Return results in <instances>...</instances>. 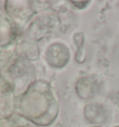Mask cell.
Returning a JSON list of instances; mask_svg holds the SVG:
<instances>
[{"label": "cell", "instance_id": "8fae6325", "mask_svg": "<svg viewBox=\"0 0 119 127\" xmlns=\"http://www.w3.org/2000/svg\"><path fill=\"white\" fill-rule=\"evenodd\" d=\"M0 127H12L11 120H0Z\"/></svg>", "mask_w": 119, "mask_h": 127}, {"label": "cell", "instance_id": "ba28073f", "mask_svg": "<svg viewBox=\"0 0 119 127\" xmlns=\"http://www.w3.org/2000/svg\"><path fill=\"white\" fill-rule=\"evenodd\" d=\"M14 53L18 57L28 62H35L40 56V50L35 42L23 39L20 37L14 46Z\"/></svg>", "mask_w": 119, "mask_h": 127}, {"label": "cell", "instance_id": "5b68a950", "mask_svg": "<svg viewBox=\"0 0 119 127\" xmlns=\"http://www.w3.org/2000/svg\"><path fill=\"white\" fill-rule=\"evenodd\" d=\"M16 100L12 87L0 76V120L11 119L16 114Z\"/></svg>", "mask_w": 119, "mask_h": 127}, {"label": "cell", "instance_id": "7a4b0ae2", "mask_svg": "<svg viewBox=\"0 0 119 127\" xmlns=\"http://www.w3.org/2000/svg\"><path fill=\"white\" fill-rule=\"evenodd\" d=\"M0 76L11 86L17 97L22 95L36 79L32 63L15 54L0 62Z\"/></svg>", "mask_w": 119, "mask_h": 127}, {"label": "cell", "instance_id": "8992f818", "mask_svg": "<svg viewBox=\"0 0 119 127\" xmlns=\"http://www.w3.org/2000/svg\"><path fill=\"white\" fill-rule=\"evenodd\" d=\"M22 32L8 18L5 12H0V49L13 46L21 37Z\"/></svg>", "mask_w": 119, "mask_h": 127}, {"label": "cell", "instance_id": "5bb4252c", "mask_svg": "<svg viewBox=\"0 0 119 127\" xmlns=\"http://www.w3.org/2000/svg\"><path fill=\"white\" fill-rule=\"evenodd\" d=\"M115 127H119V125H116V126H115Z\"/></svg>", "mask_w": 119, "mask_h": 127}, {"label": "cell", "instance_id": "30bf717a", "mask_svg": "<svg viewBox=\"0 0 119 127\" xmlns=\"http://www.w3.org/2000/svg\"><path fill=\"white\" fill-rule=\"evenodd\" d=\"M74 43L76 46V60L77 63L82 64L85 62V52L83 51V46H84V41H85V35L83 32H78L76 33L74 36Z\"/></svg>", "mask_w": 119, "mask_h": 127}, {"label": "cell", "instance_id": "3957f363", "mask_svg": "<svg viewBox=\"0 0 119 127\" xmlns=\"http://www.w3.org/2000/svg\"><path fill=\"white\" fill-rule=\"evenodd\" d=\"M5 13L22 32L29 22L36 15V10L33 1L6 0Z\"/></svg>", "mask_w": 119, "mask_h": 127}, {"label": "cell", "instance_id": "9c48e42d", "mask_svg": "<svg viewBox=\"0 0 119 127\" xmlns=\"http://www.w3.org/2000/svg\"><path fill=\"white\" fill-rule=\"evenodd\" d=\"M84 117L94 125H100L107 119V112L102 105L98 103L87 104L84 107Z\"/></svg>", "mask_w": 119, "mask_h": 127}, {"label": "cell", "instance_id": "6da1fadb", "mask_svg": "<svg viewBox=\"0 0 119 127\" xmlns=\"http://www.w3.org/2000/svg\"><path fill=\"white\" fill-rule=\"evenodd\" d=\"M60 112L54 89L45 79H36L22 95L17 97L16 114L36 126L51 125Z\"/></svg>", "mask_w": 119, "mask_h": 127}, {"label": "cell", "instance_id": "277c9868", "mask_svg": "<svg viewBox=\"0 0 119 127\" xmlns=\"http://www.w3.org/2000/svg\"><path fill=\"white\" fill-rule=\"evenodd\" d=\"M71 52L67 45L62 42H54L48 45L44 54V59L50 67H64L70 61Z\"/></svg>", "mask_w": 119, "mask_h": 127}, {"label": "cell", "instance_id": "7c38bea8", "mask_svg": "<svg viewBox=\"0 0 119 127\" xmlns=\"http://www.w3.org/2000/svg\"><path fill=\"white\" fill-rule=\"evenodd\" d=\"M90 127H102L101 125H93V126H90Z\"/></svg>", "mask_w": 119, "mask_h": 127}, {"label": "cell", "instance_id": "52a82bcc", "mask_svg": "<svg viewBox=\"0 0 119 127\" xmlns=\"http://www.w3.org/2000/svg\"><path fill=\"white\" fill-rule=\"evenodd\" d=\"M75 90L81 99H90L99 93V80L95 76H84L77 79Z\"/></svg>", "mask_w": 119, "mask_h": 127}, {"label": "cell", "instance_id": "4fadbf2b", "mask_svg": "<svg viewBox=\"0 0 119 127\" xmlns=\"http://www.w3.org/2000/svg\"><path fill=\"white\" fill-rule=\"evenodd\" d=\"M0 56H1V49H0Z\"/></svg>", "mask_w": 119, "mask_h": 127}]
</instances>
